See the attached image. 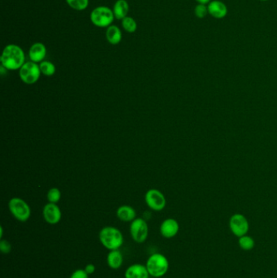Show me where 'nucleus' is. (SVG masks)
<instances>
[{"label": "nucleus", "instance_id": "nucleus-2", "mask_svg": "<svg viewBox=\"0 0 277 278\" xmlns=\"http://www.w3.org/2000/svg\"><path fill=\"white\" fill-rule=\"evenodd\" d=\"M100 243L109 251L119 250L124 243V236L121 230L113 226H106L99 234Z\"/></svg>", "mask_w": 277, "mask_h": 278}, {"label": "nucleus", "instance_id": "nucleus-5", "mask_svg": "<svg viewBox=\"0 0 277 278\" xmlns=\"http://www.w3.org/2000/svg\"><path fill=\"white\" fill-rule=\"evenodd\" d=\"M114 13L109 7L101 6L93 10L90 14V20L95 26L104 28L109 27L113 22Z\"/></svg>", "mask_w": 277, "mask_h": 278}, {"label": "nucleus", "instance_id": "nucleus-9", "mask_svg": "<svg viewBox=\"0 0 277 278\" xmlns=\"http://www.w3.org/2000/svg\"><path fill=\"white\" fill-rule=\"evenodd\" d=\"M145 201L147 206L154 211H162L166 207V198L164 194L156 189H151L145 195Z\"/></svg>", "mask_w": 277, "mask_h": 278}, {"label": "nucleus", "instance_id": "nucleus-8", "mask_svg": "<svg viewBox=\"0 0 277 278\" xmlns=\"http://www.w3.org/2000/svg\"><path fill=\"white\" fill-rule=\"evenodd\" d=\"M131 237L135 243H142L147 240L149 234V227L147 221L142 218H136L130 224Z\"/></svg>", "mask_w": 277, "mask_h": 278}, {"label": "nucleus", "instance_id": "nucleus-7", "mask_svg": "<svg viewBox=\"0 0 277 278\" xmlns=\"http://www.w3.org/2000/svg\"><path fill=\"white\" fill-rule=\"evenodd\" d=\"M229 228L232 234L237 238L247 235L250 229L249 221L244 215L236 213L230 217Z\"/></svg>", "mask_w": 277, "mask_h": 278}, {"label": "nucleus", "instance_id": "nucleus-25", "mask_svg": "<svg viewBox=\"0 0 277 278\" xmlns=\"http://www.w3.org/2000/svg\"><path fill=\"white\" fill-rule=\"evenodd\" d=\"M12 246L9 241L3 240V239L1 240V242H0V251L2 254H9L10 252H12Z\"/></svg>", "mask_w": 277, "mask_h": 278}, {"label": "nucleus", "instance_id": "nucleus-21", "mask_svg": "<svg viewBox=\"0 0 277 278\" xmlns=\"http://www.w3.org/2000/svg\"><path fill=\"white\" fill-rule=\"evenodd\" d=\"M122 26L128 33H134L137 29V23L132 17H126L122 20Z\"/></svg>", "mask_w": 277, "mask_h": 278}, {"label": "nucleus", "instance_id": "nucleus-24", "mask_svg": "<svg viewBox=\"0 0 277 278\" xmlns=\"http://www.w3.org/2000/svg\"><path fill=\"white\" fill-rule=\"evenodd\" d=\"M194 14L199 19H203L208 14V8L206 4L199 3L194 8Z\"/></svg>", "mask_w": 277, "mask_h": 278}, {"label": "nucleus", "instance_id": "nucleus-6", "mask_svg": "<svg viewBox=\"0 0 277 278\" xmlns=\"http://www.w3.org/2000/svg\"><path fill=\"white\" fill-rule=\"evenodd\" d=\"M41 74L40 67L33 61L25 62L19 71L22 81L28 85L36 83L40 78Z\"/></svg>", "mask_w": 277, "mask_h": 278}, {"label": "nucleus", "instance_id": "nucleus-16", "mask_svg": "<svg viewBox=\"0 0 277 278\" xmlns=\"http://www.w3.org/2000/svg\"><path fill=\"white\" fill-rule=\"evenodd\" d=\"M116 216L119 220L124 222H132L134 221L137 216V213L133 207L128 206V205H123L119 207L116 211Z\"/></svg>", "mask_w": 277, "mask_h": 278}, {"label": "nucleus", "instance_id": "nucleus-15", "mask_svg": "<svg viewBox=\"0 0 277 278\" xmlns=\"http://www.w3.org/2000/svg\"><path fill=\"white\" fill-rule=\"evenodd\" d=\"M123 263V254H121V252L119 250L110 251L107 256V264L110 269L114 270L121 269Z\"/></svg>", "mask_w": 277, "mask_h": 278}, {"label": "nucleus", "instance_id": "nucleus-18", "mask_svg": "<svg viewBox=\"0 0 277 278\" xmlns=\"http://www.w3.org/2000/svg\"><path fill=\"white\" fill-rule=\"evenodd\" d=\"M106 37L108 42L112 45H117L121 43L122 38V33L121 29L116 25H110L106 32Z\"/></svg>", "mask_w": 277, "mask_h": 278}, {"label": "nucleus", "instance_id": "nucleus-4", "mask_svg": "<svg viewBox=\"0 0 277 278\" xmlns=\"http://www.w3.org/2000/svg\"><path fill=\"white\" fill-rule=\"evenodd\" d=\"M10 212L21 222L28 221L31 216V209L28 203L21 198H12L8 202Z\"/></svg>", "mask_w": 277, "mask_h": 278}, {"label": "nucleus", "instance_id": "nucleus-27", "mask_svg": "<svg viewBox=\"0 0 277 278\" xmlns=\"http://www.w3.org/2000/svg\"><path fill=\"white\" fill-rule=\"evenodd\" d=\"M85 271L89 275H92V274H95V271H96V267H95L94 264H88L85 265Z\"/></svg>", "mask_w": 277, "mask_h": 278}, {"label": "nucleus", "instance_id": "nucleus-29", "mask_svg": "<svg viewBox=\"0 0 277 278\" xmlns=\"http://www.w3.org/2000/svg\"><path fill=\"white\" fill-rule=\"evenodd\" d=\"M259 1H262V2H267V1H269V0H259Z\"/></svg>", "mask_w": 277, "mask_h": 278}, {"label": "nucleus", "instance_id": "nucleus-17", "mask_svg": "<svg viewBox=\"0 0 277 278\" xmlns=\"http://www.w3.org/2000/svg\"><path fill=\"white\" fill-rule=\"evenodd\" d=\"M129 7L126 0H118L115 3L113 8L114 16L116 19L123 20L128 14Z\"/></svg>", "mask_w": 277, "mask_h": 278}, {"label": "nucleus", "instance_id": "nucleus-20", "mask_svg": "<svg viewBox=\"0 0 277 278\" xmlns=\"http://www.w3.org/2000/svg\"><path fill=\"white\" fill-rule=\"evenodd\" d=\"M39 67H40L42 74L47 76H53L55 74V71H56L55 64L50 61L41 62Z\"/></svg>", "mask_w": 277, "mask_h": 278}, {"label": "nucleus", "instance_id": "nucleus-10", "mask_svg": "<svg viewBox=\"0 0 277 278\" xmlns=\"http://www.w3.org/2000/svg\"><path fill=\"white\" fill-rule=\"evenodd\" d=\"M43 216L47 223L56 225L61 220V210L56 203L49 202L43 207Z\"/></svg>", "mask_w": 277, "mask_h": 278}, {"label": "nucleus", "instance_id": "nucleus-28", "mask_svg": "<svg viewBox=\"0 0 277 278\" xmlns=\"http://www.w3.org/2000/svg\"><path fill=\"white\" fill-rule=\"evenodd\" d=\"M197 2L201 4H208L209 2H211L212 0H196Z\"/></svg>", "mask_w": 277, "mask_h": 278}, {"label": "nucleus", "instance_id": "nucleus-3", "mask_svg": "<svg viewBox=\"0 0 277 278\" xmlns=\"http://www.w3.org/2000/svg\"><path fill=\"white\" fill-rule=\"evenodd\" d=\"M150 276L153 278H162L166 275L169 269L168 258L160 253H154L147 259L146 264Z\"/></svg>", "mask_w": 277, "mask_h": 278}, {"label": "nucleus", "instance_id": "nucleus-22", "mask_svg": "<svg viewBox=\"0 0 277 278\" xmlns=\"http://www.w3.org/2000/svg\"><path fill=\"white\" fill-rule=\"evenodd\" d=\"M68 4L77 11L85 10L89 5V0H66Z\"/></svg>", "mask_w": 277, "mask_h": 278}, {"label": "nucleus", "instance_id": "nucleus-23", "mask_svg": "<svg viewBox=\"0 0 277 278\" xmlns=\"http://www.w3.org/2000/svg\"><path fill=\"white\" fill-rule=\"evenodd\" d=\"M61 199V192L58 188H51L48 190V200L49 202L57 203Z\"/></svg>", "mask_w": 277, "mask_h": 278}, {"label": "nucleus", "instance_id": "nucleus-13", "mask_svg": "<svg viewBox=\"0 0 277 278\" xmlns=\"http://www.w3.org/2000/svg\"><path fill=\"white\" fill-rule=\"evenodd\" d=\"M150 274L146 265L142 264H132L125 273L126 278H149Z\"/></svg>", "mask_w": 277, "mask_h": 278}, {"label": "nucleus", "instance_id": "nucleus-19", "mask_svg": "<svg viewBox=\"0 0 277 278\" xmlns=\"http://www.w3.org/2000/svg\"><path fill=\"white\" fill-rule=\"evenodd\" d=\"M238 245L241 249L244 251H251L255 246V242L252 237L249 235H244L238 238Z\"/></svg>", "mask_w": 277, "mask_h": 278}, {"label": "nucleus", "instance_id": "nucleus-14", "mask_svg": "<svg viewBox=\"0 0 277 278\" xmlns=\"http://www.w3.org/2000/svg\"><path fill=\"white\" fill-rule=\"evenodd\" d=\"M47 55V48L45 45L42 43H36L31 46L29 51H28V56L31 61L34 63H39L43 62L45 59Z\"/></svg>", "mask_w": 277, "mask_h": 278}, {"label": "nucleus", "instance_id": "nucleus-1", "mask_svg": "<svg viewBox=\"0 0 277 278\" xmlns=\"http://www.w3.org/2000/svg\"><path fill=\"white\" fill-rule=\"evenodd\" d=\"M24 51L19 46L10 44L3 49L1 55V64L7 70H17L25 63Z\"/></svg>", "mask_w": 277, "mask_h": 278}, {"label": "nucleus", "instance_id": "nucleus-11", "mask_svg": "<svg viewBox=\"0 0 277 278\" xmlns=\"http://www.w3.org/2000/svg\"><path fill=\"white\" fill-rule=\"evenodd\" d=\"M180 229V226L177 221L173 218H168L164 220L160 225L159 231L161 235L165 238H173L177 235Z\"/></svg>", "mask_w": 277, "mask_h": 278}, {"label": "nucleus", "instance_id": "nucleus-26", "mask_svg": "<svg viewBox=\"0 0 277 278\" xmlns=\"http://www.w3.org/2000/svg\"><path fill=\"white\" fill-rule=\"evenodd\" d=\"M69 278H89V274L85 271V269H76Z\"/></svg>", "mask_w": 277, "mask_h": 278}, {"label": "nucleus", "instance_id": "nucleus-12", "mask_svg": "<svg viewBox=\"0 0 277 278\" xmlns=\"http://www.w3.org/2000/svg\"><path fill=\"white\" fill-rule=\"evenodd\" d=\"M208 14L216 19H223L227 14V7L225 2L220 0H212L207 5Z\"/></svg>", "mask_w": 277, "mask_h": 278}]
</instances>
